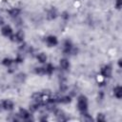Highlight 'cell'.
Wrapping results in <instances>:
<instances>
[{
  "label": "cell",
  "mask_w": 122,
  "mask_h": 122,
  "mask_svg": "<svg viewBox=\"0 0 122 122\" xmlns=\"http://www.w3.org/2000/svg\"><path fill=\"white\" fill-rule=\"evenodd\" d=\"M112 95L118 100H120L122 98V87H121V85L117 84L112 88Z\"/></svg>",
  "instance_id": "cell-14"
},
{
  "label": "cell",
  "mask_w": 122,
  "mask_h": 122,
  "mask_svg": "<svg viewBox=\"0 0 122 122\" xmlns=\"http://www.w3.org/2000/svg\"><path fill=\"white\" fill-rule=\"evenodd\" d=\"M25 37H26V33L23 30H17L16 31L13 32V34L10 36V40L13 43L16 44H22L25 42Z\"/></svg>",
  "instance_id": "cell-4"
},
{
  "label": "cell",
  "mask_w": 122,
  "mask_h": 122,
  "mask_svg": "<svg viewBox=\"0 0 122 122\" xmlns=\"http://www.w3.org/2000/svg\"><path fill=\"white\" fill-rule=\"evenodd\" d=\"M13 60H14V64H15V65H19V64H22V63L24 62L25 58H24L23 54L18 53V54L13 58Z\"/></svg>",
  "instance_id": "cell-20"
},
{
  "label": "cell",
  "mask_w": 122,
  "mask_h": 122,
  "mask_svg": "<svg viewBox=\"0 0 122 122\" xmlns=\"http://www.w3.org/2000/svg\"><path fill=\"white\" fill-rule=\"evenodd\" d=\"M21 9L20 8H10V10H8V14H9V16L10 17H11V18H17L18 16H20V14H21Z\"/></svg>",
  "instance_id": "cell-15"
},
{
  "label": "cell",
  "mask_w": 122,
  "mask_h": 122,
  "mask_svg": "<svg viewBox=\"0 0 122 122\" xmlns=\"http://www.w3.org/2000/svg\"><path fill=\"white\" fill-rule=\"evenodd\" d=\"M71 64L68 57H62L59 59V69L62 71H69L71 70Z\"/></svg>",
  "instance_id": "cell-9"
},
{
  "label": "cell",
  "mask_w": 122,
  "mask_h": 122,
  "mask_svg": "<svg viewBox=\"0 0 122 122\" xmlns=\"http://www.w3.org/2000/svg\"><path fill=\"white\" fill-rule=\"evenodd\" d=\"M0 32H1V34H2L4 37L10 39V36L13 34L14 30H13V29H12V27H11L10 25H9V24H4V25L0 28Z\"/></svg>",
  "instance_id": "cell-7"
},
{
  "label": "cell",
  "mask_w": 122,
  "mask_h": 122,
  "mask_svg": "<svg viewBox=\"0 0 122 122\" xmlns=\"http://www.w3.org/2000/svg\"><path fill=\"white\" fill-rule=\"evenodd\" d=\"M61 51L64 55H68V56L76 55L78 53V48L74 46V44L70 38H67L62 42Z\"/></svg>",
  "instance_id": "cell-1"
},
{
  "label": "cell",
  "mask_w": 122,
  "mask_h": 122,
  "mask_svg": "<svg viewBox=\"0 0 122 122\" xmlns=\"http://www.w3.org/2000/svg\"><path fill=\"white\" fill-rule=\"evenodd\" d=\"M99 75L104 79H110L112 76V67L110 64H105L101 66L99 70Z\"/></svg>",
  "instance_id": "cell-5"
},
{
  "label": "cell",
  "mask_w": 122,
  "mask_h": 122,
  "mask_svg": "<svg viewBox=\"0 0 122 122\" xmlns=\"http://www.w3.org/2000/svg\"><path fill=\"white\" fill-rule=\"evenodd\" d=\"M2 110L6 112H12L15 108V104L11 99H3L1 101Z\"/></svg>",
  "instance_id": "cell-8"
},
{
  "label": "cell",
  "mask_w": 122,
  "mask_h": 122,
  "mask_svg": "<svg viewBox=\"0 0 122 122\" xmlns=\"http://www.w3.org/2000/svg\"><path fill=\"white\" fill-rule=\"evenodd\" d=\"M2 111V106H1V102H0V112Z\"/></svg>",
  "instance_id": "cell-28"
},
{
  "label": "cell",
  "mask_w": 122,
  "mask_h": 122,
  "mask_svg": "<svg viewBox=\"0 0 122 122\" xmlns=\"http://www.w3.org/2000/svg\"><path fill=\"white\" fill-rule=\"evenodd\" d=\"M81 115V120L82 121H86V122H91L92 120H94V118H92V116L89 113V112H83V113H80Z\"/></svg>",
  "instance_id": "cell-19"
},
{
  "label": "cell",
  "mask_w": 122,
  "mask_h": 122,
  "mask_svg": "<svg viewBox=\"0 0 122 122\" xmlns=\"http://www.w3.org/2000/svg\"><path fill=\"white\" fill-rule=\"evenodd\" d=\"M116 64H117V67L119 69H122V58H118L116 61Z\"/></svg>",
  "instance_id": "cell-25"
},
{
  "label": "cell",
  "mask_w": 122,
  "mask_h": 122,
  "mask_svg": "<svg viewBox=\"0 0 122 122\" xmlns=\"http://www.w3.org/2000/svg\"><path fill=\"white\" fill-rule=\"evenodd\" d=\"M76 109L79 113L89 112V99L85 94H79L76 97Z\"/></svg>",
  "instance_id": "cell-2"
},
{
  "label": "cell",
  "mask_w": 122,
  "mask_h": 122,
  "mask_svg": "<svg viewBox=\"0 0 122 122\" xmlns=\"http://www.w3.org/2000/svg\"><path fill=\"white\" fill-rule=\"evenodd\" d=\"M1 64H2L5 68H7V69H11L12 66L15 65L13 58H10V57H8V56H6V57H4V58L2 59Z\"/></svg>",
  "instance_id": "cell-16"
},
{
  "label": "cell",
  "mask_w": 122,
  "mask_h": 122,
  "mask_svg": "<svg viewBox=\"0 0 122 122\" xmlns=\"http://www.w3.org/2000/svg\"><path fill=\"white\" fill-rule=\"evenodd\" d=\"M4 24H6V23H5V20H4V18H3V17L0 15V28H1V27H2Z\"/></svg>",
  "instance_id": "cell-27"
},
{
  "label": "cell",
  "mask_w": 122,
  "mask_h": 122,
  "mask_svg": "<svg viewBox=\"0 0 122 122\" xmlns=\"http://www.w3.org/2000/svg\"><path fill=\"white\" fill-rule=\"evenodd\" d=\"M33 72L34 74L38 75V76H43L45 75V71H44V66L41 65V66H37L33 69Z\"/></svg>",
  "instance_id": "cell-18"
},
{
  "label": "cell",
  "mask_w": 122,
  "mask_h": 122,
  "mask_svg": "<svg viewBox=\"0 0 122 122\" xmlns=\"http://www.w3.org/2000/svg\"><path fill=\"white\" fill-rule=\"evenodd\" d=\"M43 66H44L45 75L51 76V75H52V74H53V72L55 71V66H54L52 63L47 62V63H46V64H44Z\"/></svg>",
  "instance_id": "cell-11"
},
{
  "label": "cell",
  "mask_w": 122,
  "mask_h": 122,
  "mask_svg": "<svg viewBox=\"0 0 122 122\" xmlns=\"http://www.w3.org/2000/svg\"><path fill=\"white\" fill-rule=\"evenodd\" d=\"M74 1H81V0H74Z\"/></svg>",
  "instance_id": "cell-29"
},
{
  "label": "cell",
  "mask_w": 122,
  "mask_h": 122,
  "mask_svg": "<svg viewBox=\"0 0 122 122\" xmlns=\"http://www.w3.org/2000/svg\"><path fill=\"white\" fill-rule=\"evenodd\" d=\"M114 8L117 10H120L122 8V0H115L114 1Z\"/></svg>",
  "instance_id": "cell-23"
},
{
  "label": "cell",
  "mask_w": 122,
  "mask_h": 122,
  "mask_svg": "<svg viewBox=\"0 0 122 122\" xmlns=\"http://www.w3.org/2000/svg\"><path fill=\"white\" fill-rule=\"evenodd\" d=\"M58 17V11L55 7H51L50 9L47 10L46 11V19L48 21H52L55 20Z\"/></svg>",
  "instance_id": "cell-10"
},
{
  "label": "cell",
  "mask_w": 122,
  "mask_h": 122,
  "mask_svg": "<svg viewBox=\"0 0 122 122\" xmlns=\"http://www.w3.org/2000/svg\"><path fill=\"white\" fill-rule=\"evenodd\" d=\"M38 119H39V121H41V122H46V121L49 120V117H48V115H46V114H42Z\"/></svg>",
  "instance_id": "cell-24"
},
{
  "label": "cell",
  "mask_w": 122,
  "mask_h": 122,
  "mask_svg": "<svg viewBox=\"0 0 122 122\" xmlns=\"http://www.w3.org/2000/svg\"><path fill=\"white\" fill-rule=\"evenodd\" d=\"M103 98H104V92H103L102 91H100V92H98V99L102 100Z\"/></svg>",
  "instance_id": "cell-26"
},
{
  "label": "cell",
  "mask_w": 122,
  "mask_h": 122,
  "mask_svg": "<svg viewBox=\"0 0 122 122\" xmlns=\"http://www.w3.org/2000/svg\"><path fill=\"white\" fill-rule=\"evenodd\" d=\"M94 120L97 121V122H105L107 120V117H106V115L103 112H97Z\"/></svg>",
  "instance_id": "cell-21"
},
{
  "label": "cell",
  "mask_w": 122,
  "mask_h": 122,
  "mask_svg": "<svg viewBox=\"0 0 122 122\" xmlns=\"http://www.w3.org/2000/svg\"><path fill=\"white\" fill-rule=\"evenodd\" d=\"M41 106H42L41 104H39V103H37V102H33V101H31V103L29 105V110H30V112L35 113V112H37L40 110Z\"/></svg>",
  "instance_id": "cell-17"
},
{
  "label": "cell",
  "mask_w": 122,
  "mask_h": 122,
  "mask_svg": "<svg viewBox=\"0 0 122 122\" xmlns=\"http://www.w3.org/2000/svg\"><path fill=\"white\" fill-rule=\"evenodd\" d=\"M35 58L37 60V62L40 64V65H44L48 62V55L47 53H45L44 51H40V52H37L35 54Z\"/></svg>",
  "instance_id": "cell-12"
},
{
  "label": "cell",
  "mask_w": 122,
  "mask_h": 122,
  "mask_svg": "<svg viewBox=\"0 0 122 122\" xmlns=\"http://www.w3.org/2000/svg\"><path fill=\"white\" fill-rule=\"evenodd\" d=\"M44 42L49 48H54L59 44V39L54 34H49L44 38Z\"/></svg>",
  "instance_id": "cell-6"
},
{
  "label": "cell",
  "mask_w": 122,
  "mask_h": 122,
  "mask_svg": "<svg viewBox=\"0 0 122 122\" xmlns=\"http://www.w3.org/2000/svg\"><path fill=\"white\" fill-rule=\"evenodd\" d=\"M60 16H61V19H62L63 21H65V22H67V21L70 20V12L67 11V10L62 11L61 14H60Z\"/></svg>",
  "instance_id": "cell-22"
},
{
  "label": "cell",
  "mask_w": 122,
  "mask_h": 122,
  "mask_svg": "<svg viewBox=\"0 0 122 122\" xmlns=\"http://www.w3.org/2000/svg\"><path fill=\"white\" fill-rule=\"evenodd\" d=\"M72 101V96L70 94H59L58 97V104H63L67 105L70 104Z\"/></svg>",
  "instance_id": "cell-13"
},
{
  "label": "cell",
  "mask_w": 122,
  "mask_h": 122,
  "mask_svg": "<svg viewBox=\"0 0 122 122\" xmlns=\"http://www.w3.org/2000/svg\"><path fill=\"white\" fill-rule=\"evenodd\" d=\"M17 114L20 118L21 121H26V122H30V121H33L34 118H33V113L30 112L29 109H26V108H20L17 112Z\"/></svg>",
  "instance_id": "cell-3"
}]
</instances>
